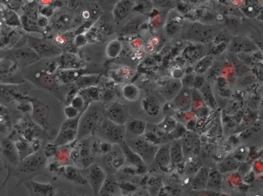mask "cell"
<instances>
[{
	"label": "cell",
	"mask_w": 263,
	"mask_h": 196,
	"mask_svg": "<svg viewBox=\"0 0 263 196\" xmlns=\"http://www.w3.org/2000/svg\"><path fill=\"white\" fill-rule=\"evenodd\" d=\"M230 59L234 71L238 76H242L250 71V68L239 57L231 55Z\"/></svg>",
	"instance_id": "obj_41"
},
{
	"label": "cell",
	"mask_w": 263,
	"mask_h": 196,
	"mask_svg": "<svg viewBox=\"0 0 263 196\" xmlns=\"http://www.w3.org/2000/svg\"><path fill=\"white\" fill-rule=\"evenodd\" d=\"M131 0H119L113 9V17L116 21L124 20L129 15L133 8Z\"/></svg>",
	"instance_id": "obj_28"
},
{
	"label": "cell",
	"mask_w": 263,
	"mask_h": 196,
	"mask_svg": "<svg viewBox=\"0 0 263 196\" xmlns=\"http://www.w3.org/2000/svg\"><path fill=\"white\" fill-rule=\"evenodd\" d=\"M78 93L83 97L87 106L94 102L100 101L101 90L97 86L80 90Z\"/></svg>",
	"instance_id": "obj_36"
},
{
	"label": "cell",
	"mask_w": 263,
	"mask_h": 196,
	"mask_svg": "<svg viewBox=\"0 0 263 196\" xmlns=\"http://www.w3.org/2000/svg\"><path fill=\"white\" fill-rule=\"evenodd\" d=\"M121 43L118 40L111 41L106 48L107 56L111 58L116 57L121 50Z\"/></svg>",
	"instance_id": "obj_47"
},
{
	"label": "cell",
	"mask_w": 263,
	"mask_h": 196,
	"mask_svg": "<svg viewBox=\"0 0 263 196\" xmlns=\"http://www.w3.org/2000/svg\"><path fill=\"white\" fill-rule=\"evenodd\" d=\"M122 193L120 183L116 175L108 173L99 191V195H119Z\"/></svg>",
	"instance_id": "obj_19"
},
{
	"label": "cell",
	"mask_w": 263,
	"mask_h": 196,
	"mask_svg": "<svg viewBox=\"0 0 263 196\" xmlns=\"http://www.w3.org/2000/svg\"><path fill=\"white\" fill-rule=\"evenodd\" d=\"M82 112L71 105H67L64 108V113L67 119H74L78 117Z\"/></svg>",
	"instance_id": "obj_50"
},
{
	"label": "cell",
	"mask_w": 263,
	"mask_h": 196,
	"mask_svg": "<svg viewBox=\"0 0 263 196\" xmlns=\"http://www.w3.org/2000/svg\"><path fill=\"white\" fill-rule=\"evenodd\" d=\"M87 172V180L94 195H99V191L107 176L108 173L99 165L95 163L85 169Z\"/></svg>",
	"instance_id": "obj_12"
},
{
	"label": "cell",
	"mask_w": 263,
	"mask_h": 196,
	"mask_svg": "<svg viewBox=\"0 0 263 196\" xmlns=\"http://www.w3.org/2000/svg\"><path fill=\"white\" fill-rule=\"evenodd\" d=\"M126 139H134L144 136L147 130V124L144 120L129 118L125 124Z\"/></svg>",
	"instance_id": "obj_16"
},
{
	"label": "cell",
	"mask_w": 263,
	"mask_h": 196,
	"mask_svg": "<svg viewBox=\"0 0 263 196\" xmlns=\"http://www.w3.org/2000/svg\"><path fill=\"white\" fill-rule=\"evenodd\" d=\"M230 51L235 54L255 52L258 48L250 39L244 37H235L230 43Z\"/></svg>",
	"instance_id": "obj_17"
},
{
	"label": "cell",
	"mask_w": 263,
	"mask_h": 196,
	"mask_svg": "<svg viewBox=\"0 0 263 196\" xmlns=\"http://www.w3.org/2000/svg\"><path fill=\"white\" fill-rule=\"evenodd\" d=\"M77 147L80 155L77 164L81 166V169H86L95 162V155L92 152L90 145V138L78 141Z\"/></svg>",
	"instance_id": "obj_15"
},
{
	"label": "cell",
	"mask_w": 263,
	"mask_h": 196,
	"mask_svg": "<svg viewBox=\"0 0 263 196\" xmlns=\"http://www.w3.org/2000/svg\"><path fill=\"white\" fill-rule=\"evenodd\" d=\"M170 151L173 167H178L184 164L185 157L180 139L171 142Z\"/></svg>",
	"instance_id": "obj_31"
},
{
	"label": "cell",
	"mask_w": 263,
	"mask_h": 196,
	"mask_svg": "<svg viewBox=\"0 0 263 196\" xmlns=\"http://www.w3.org/2000/svg\"><path fill=\"white\" fill-rule=\"evenodd\" d=\"M195 75L188 74L183 76L180 80L182 87L191 89L194 88V84Z\"/></svg>",
	"instance_id": "obj_51"
},
{
	"label": "cell",
	"mask_w": 263,
	"mask_h": 196,
	"mask_svg": "<svg viewBox=\"0 0 263 196\" xmlns=\"http://www.w3.org/2000/svg\"><path fill=\"white\" fill-rule=\"evenodd\" d=\"M23 183L31 195L52 196L55 193V188L50 184L40 183L32 179Z\"/></svg>",
	"instance_id": "obj_18"
},
{
	"label": "cell",
	"mask_w": 263,
	"mask_h": 196,
	"mask_svg": "<svg viewBox=\"0 0 263 196\" xmlns=\"http://www.w3.org/2000/svg\"><path fill=\"white\" fill-rule=\"evenodd\" d=\"M170 143L161 145L155 155L154 162L163 170L172 166L170 151Z\"/></svg>",
	"instance_id": "obj_24"
},
{
	"label": "cell",
	"mask_w": 263,
	"mask_h": 196,
	"mask_svg": "<svg viewBox=\"0 0 263 196\" xmlns=\"http://www.w3.org/2000/svg\"><path fill=\"white\" fill-rule=\"evenodd\" d=\"M185 160L191 156L200 155L202 141L200 135L194 130L188 132L180 139Z\"/></svg>",
	"instance_id": "obj_10"
},
{
	"label": "cell",
	"mask_w": 263,
	"mask_h": 196,
	"mask_svg": "<svg viewBox=\"0 0 263 196\" xmlns=\"http://www.w3.org/2000/svg\"><path fill=\"white\" fill-rule=\"evenodd\" d=\"M106 105L101 101L94 102L88 106L80 119L77 140L94 137L98 128L106 118Z\"/></svg>",
	"instance_id": "obj_1"
},
{
	"label": "cell",
	"mask_w": 263,
	"mask_h": 196,
	"mask_svg": "<svg viewBox=\"0 0 263 196\" xmlns=\"http://www.w3.org/2000/svg\"><path fill=\"white\" fill-rule=\"evenodd\" d=\"M199 91L207 106L212 110H216L218 107L217 102L211 85L206 82Z\"/></svg>",
	"instance_id": "obj_37"
},
{
	"label": "cell",
	"mask_w": 263,
	"mask_h": 196,
	"mask_svg": "<svg viewBox=\"0 0 263 196\" xmlns=\"http://www.w3.org/2000/svg\"><path fill=\"white\" fill-rule=\"evenodd\" d=\"M23 84H1L0 99L2 105H9L16 101H27L28 98L27 91L22 87Z\"/></svg>",
	"instance_id": "obj_9"
},
{
	"label": "cell",
	"mask_w": 263,
	"mask_h": 196,
	"mask_svg": "<svg viewBox=\"0 0 263 196\" xmlns=\"http://www.w3.org/2000/svg\"><path fill=\"white\" fill-rule=\"evenodd\" d=\"M213 63V57L205 56L195 63L194 71L197 75H203L209 70Z\"/></svg>",
	"instance_id": "obj_39"
},
{
	"label": "cell",
	"mask_w": 263,
	"mask_h": 196,
	"mask_svg": "<svg viewBox=\"0 0 263 196\" xmlns=\"http://www.w3.org/2000/svg\"><path fill=\"white\" fill-rule=\"evenodd\" d=\"M124 125H120L106 117L98 128L94 136L101 140L112 145H119L125 140Z\"/></svg>",
	"instance_id": "obj_3"
},
{
	"label": "cell",
	"mask_w": 263,
	"mask_h": 196,
	"mask_svg": "<svg viewBox=\"0 0 263 196\" xmlns=\"http://www.w3.org/2000/svg\"><path fill=\"white\" fill-rule=\"evenodd\" d=\"M70 105L76 108L81 112L84 111L88 107L86 105L83 97L78 93L72 100Z\"/></svg>",
	"instance_id": "obj_49"
},
{
	"label": "cell",
	"mask_w": 263,
	"mask_h": 196,
	"mask_svg": "<svg viewBox=\"0 0 263 196\" xmlns=\"http://www.w3.org/2000/svg\"><path fill=\"white\" fill-rule=\"evenodd\" d=\"M177 120L171 116H167L158 124L159 127L167 134L169 135L173 132L177 124Z\"/></svg>",
	"instance_id": "obj_42"
},
{
	"label": "cell",
	"mask_w": 263,
	"mask_h": 196,
	"mask_svg": "<svg viewBox=\"0 0 263 196\" xmlns=\"http://www.w3.org/2000/svg\"><path fill=\"white\" fill-rule=\"evenodd\" d=\"M56 174L80 185H87L88 182L80 169L72 164L60 165Z\"/></svg>",
	"instance_id": "obj_13"
},
{
	"label": "cell",
	"mask_w": 263,
	"mask_h": 196,
	"mask_svg": "<svg viewBox=\"0 0 263 196\" xmlns=\"http://www.w3.org/2000/svg\"><path fill=\"white\" fill-rule=\"evenodd\" d=\"M67 1L70 8H71V9H73L75 8L77 3V0H67Z\"/></svg>",
	"instance_id": "obj_61"
},
{
	"label": "cell",
	"mask_w": 263,
	"mask_h": 196,
	"mask_svg": "<svg viewBox=\"0 0 263 196\" xmlns=\"http://www.w3.org/2000/svg\"><path fill=\"white\" fill-rule=\"evenodd\" d=\"M1 152L6 167L11 174L12 168L16 169L20 162V157L16 144L11 139L4 138L2 140Z\"/></svg>",
	"instance_id": "obj_11"
},
{
	"label": "cell",
	"mask_w": 263,
	"mask_h": 196,
	"mask_svg": "<svg viewBox=\"0 0 263 196\" xmlns=\"http://www.w3.org/2000/svg\"><path fill=\"white\" fill-rule=\"evenodd\" d=\"M28 100L32 105V119L41 127L47 129L51 118L49 107L37 99L28 97Z\"/></svg>",
	"instance_id": "obj_8"
},
{
	"label": "cell",
	"mask_w": 263,
	"mask_h": 196,
	"mask_svg": "<svg viewBox=\"0 0 263 196\" xmlns=\"http://www.w3.org/2000/svg\"><path fill=\"white\" fill-rule=\"evenodd\" d=\"M238 139L242 145L252 147L263 142V121L257 119L240 133Z\"/></svg>",
	"instance_id": "obj_5"
},
{
	"label": "cell",
	"mask_w": 263,
	"mask_h": 196,
	"mask_svg": "<svg viewBox=\"0 0 263 196\" xmlns=\"http://www.w3.org/2000/svg\"><path fill=\"white\" fill-rule=\"evenodd\" d=\"M91 16V13L88 10H85L82 12V18L85 20L90 19Z\"/></svg>",
	"instance_id": "obj_60"
},
{
	"label": "cell",
	"mask_w": 263,
	"mask_h": 196,
	"mask_svg": "<svg viewBox=\"0 0 263 196\" xmlns=\"http://www.w3.org/2000/svg\"><path fill=\"white\" fill-rule=\"evenodd\" d=\"M171 102L177 110L183 112L191 111L192 89L182 87Z\"/></svg>",
	"instance_id": "obj_20"
},
{
	"label": "cell",
	"mask_w": 263,
	"mask_h": 196,
	"mask_svg": "<svg viewBox=\"0 0 263 196\" xmlns=\"http://www.w3.org/2000/svg\"><path fill=\"white\" fill-rule=\"evenodd\" d=\"M183 172L188 177L192 178L204 166V161L200 155H193L187 158L183 164Z\"/></svg>",
	"instance_id": "obj_32"
},
{
	"label": "cell",
	"mask_w": 263,
	"mask_h": 196,
	"mask_svg": "<svg viewBox=\"0 0 263 196\" xmlns=\"http://www.w3.org/2000/svg\"><path fill=\"white\" fill-rule=\"evenodd\" d=\"M62 148V149L58 148V150L56 155H55V158L56 162H57L60 165H67L72 164L70 160V149L68 150V148ZM73 165V164H72Z\"/></svg>",
	"instance_id": "obj_44"
},
{
	"label": "cell",
	"mask_w": 263,
	"mask_h": 196,
	"mask_svg": "<svg viewBox=\"0 0 263 196\" xmlns=\"http://www.w3.org/2000/svg\"><path fill=\"white\" fill-rule=\"evenodd\" d=\"M258 119L263 121V100L260 103L257 111Z\"/></svg>",
	"instance_id": "obj_59"
},
{
	"label": "cell",
	"mask_w": 263,
	"mask_h": 196,
	"mask_svg": "<svg viewBox=\"0 0 263 196\" xmlns=\"http://www.w3.org/2000/svg\"><path fill=\"white\" fill-rule=\"evenodd\" d=\"M122 94L125 100L130 102H134L139 99L140 91L136 85L128 84L123 87Z\"/></svg>",
	"instance_id": "obj_40"
},
{
	"label": "cell",
	"mask_w": 263,
	"mask_h": 196,
	"mask_svg": "<svg viewBox=\"0 0 263 196\" xmlns=\"http://www.w3.org/2000/svg\"><path fill=\"white\" fill-rule=\"evenodd\" d=\"M240 166L241 162L238 158L232 155H229L217 161L216 168L224 175L235 172Z\"/></svg>",
	"instance_id": "obj_21"
},
{
	"label": "cell",
	"mask_w": 263,
	"mask_h": 196,
	"mask_svg": "<svg viewBox=\"0 0 263 196\" xmlns=\"http://www.w3.org/2000/svg\"><path fill=\"white\" fill-rule=\"evenodd\" d=\"M78 132L69 128H60L59 132L53 143L60 147L71 144L77 140Z\"/></svg>",
	"instance_id": "obj_30"
},
{
	"label": "cell",
	"mask_w": 263,
	"mask_h": 196,
	"mask_svg": "<svg viewBox=\"0 0 263 196\" xmlns=\"http://www.w3.org/2000/svg\"><path fill=\"white\" fill-rule=\"evenodd\" d=\"M72 21V16L68 13H62L54 22V26L57 29H63L68 26Z\"/></svg>",
	"instance_id": "obj_46"
},
{
	"label": "cell",
	"mask_w": 263,
	"mask_h": 196,
	"mask_svg": "<svg viewBox=\"0 0 263 196\" xmlns=\"http://www.w3.org/2000/svg\"><path fill=\"white\" fill-rule=\"evenodd\" d=\"M206 82V81L202 75H195L193 89L199 90Z\"/></svg>",
	"instance_id": "obj_56"
},
{
	"label": "cell",
	"mask_w": 263,
	"mask_h": 196,
	"mask_svg": "<svg viewBox=\"0 0 263 196\" xmlns=\"http://www.w3.org/2000/svg\"><path fill=\"white\" fill-rule=\"evenodd\" d=\"M22 27L24 30L29 32L40 33L42 28L38 25L37 21L30 18L28 16L23 15L20 16Z\"/></svg>",
	"instance_id": "obj_43"
},
{
	"label": "cell",
	"mask_w": 263,
	"mask_h": 196,
	"mask_svg": "<svg viewBox=\"0 0 263 196\" xmlns=\"http://www.w3.org/2000/svg\"><path fill=\"white\" fill-rule=\"evenodd\" d=\"M119 146L122 151L125 159V164L136 168L146 167L142 158L129 147L125 141L120 144Z\"/></svg>",
	"instance_id": "obj_23"
},
{
	"label": "cell",
	"mask_w": 263,
	"mask_h": 196,
	"mask_svg": "<svg viewBox=\"0 0 263 196\" xmlns=\"http://www.w3.org/2000/svg\"><path fill=\"white\" fill-rule=\"evenodd\" d=\"M170 74L173 79L181 80L183 77L181 68L178 65H174L170 69Z\"/></svg>",
	"instance_id": "obj_53"
},
{
	"label": "cell",
	"mask_w": 263,
	"mask_h": 196,
	"mask_svg": "<svg viewBox=\"0 0 263 196\" xmlns=\"http://www.w3.org/2000/svg\"><path fill=\"white\" fill-rule=\"evenodd\" d=\"M61 69L64 70H79L81 62L78 58L74 54L65 53L62 56L60 60Z\"/></svg>",
	"instance_id": "obj_35"
},
{
	"label": "cell",
	"mask_w": 263,
	"mask_h": 196,
	"mask_svg": "<svg viewBox=\"0 0 263 196\" xmlns=\"http://www.w3.org/2000/svg\"><path fill=\"white\" fill-rule=\"evenodd\" d=\"M99 79V77L97 75H82L74 82V85L79 90L97 86Z\"/></svg>",
	"instance_id": "obj_38"
},
{
	"label": "cell",
	"mask_w": 263,
	"mask_h": 196,
	"mask_svg": "<svg viewBox=\"0 0 263 196\" xmlns=\"http://www.w3.org/2000/svg\"><path fill=\"white\" fill-rule=\"evenodd\" d=\"M58 147L54 143L47 144L45 148L44 154L46 158L55 157L58 150Z\"/></svg>",
	"instance_id": "obj_52"
},
{
	"label": "cell",
	"mask_w": 263,
	"mask_h": 196,
	"mask_svg": "<svg viewBox=\"0 0 263 196\" xmlns=\"http://www.w3.org/2000/svg\"><path fill=\"white\" fill-rule=\"evenodd\" d=\"M224 183L223 175L215 167L210 170L206 190L216 193H220Z\"/></svg>",
	"instance_id": "obj_27"
},
{
	"label": "cell",
	"mask_w": 263,
	"mask_h": 196,
	"mask_svg": "<svg viewBox=\"0 0 263 196\" xmlns=\"http://www.w3.org/2000/svg\"><path fill=\"white\" fill-rule=\"evenodd\" d=\"M182 88L180 80L171 79L168 81L162 89V93L166 100L171 102Z\"/></svg>",
	"instance_id": "obj_34"
},
{
	"label": "cell",
	"mask_w": 263,
	"mask_h": 196,
	"mask_svg": "<svg viewBox=\"0 0 263 196\" xmlns=\"http://www.w3.org/2000/svg\"><path fill=\"white\" fill-rule=\"evenodd\" d=\"M138 3L147 12L150 11L153 5L152 0H138Z\"/></svg>",
	"instance_id": "obj_57"
},
{
	"label": "cell",
	"mask_w": 263,
	"mask_h": 196,
	"mask_svg": "<svg viewBox=\"0 0 263 196\" xmlns=\"http://www.w3.org/2000/svg\"><path fill=\"white\" fill-rule=\"evenodd\" d=\"M2 6L17 13L24 4L23 0H0Z\"/></svg>",
	"instance_id": "obj_48"
},
{
	"label": "cell",
	"mask_w": 263,
	"mask_h": 196,
	"mask_svg": "<svg viewBox=\"0 0 263 196\" xmlns=\"http://www.w3.org/2000/svg\"><path fill=\"white\" fill-rule=\"evenodd\" d=\"M27 42L29 46L34 50L41 58H50L61 55L62 53L59 46L44 39L29 36Z\"/></svg>",
	"instance_id": "obj_6"
},
{
	"label": "cell",
	"mask_w": 263,
	"mask_h": 196,
	"mask_svg": "<svg viewBox=\"0 0 263 196\" xmlns=\"http://www.w3.org/2000/svg\"><path fill=\"white\" fill-rule=\"evenodd\" d=\"M211 168L204 166L191 178V184L192 188L197 191L206 190Z\"/></svg>",
	"instance_id": "obj_22"
},
{
	"label": "cell",
	"mask_w": 263,
	"mask_h": 196,
	"mask_svg": "<svg viewBox=\"0 0 263 196\" xmlns=\"http://www.w3.org/2000/svg\"><path fill=\"white\" fill-rule=\"evenodd\" d=\"M205 47L200 44L189 45L182 53L183 57L189 62L195 63L205 55Z\"/></svg>",
	"instance_id": "obj_25"
},
{
	"label": "cell",
	"mask_w": 263,
	"mask_h": 196,
	"mask_svg": "<svg viewBox=\"0 0 263 196\" xmlns=\"http://www.w3.org/2000/svg\"><path fill=\"white\" fill-rule=\"evenodd\" d=\"M24 3L31 4L35 2V0H23Z\"/></svg>",
	"instance_id": "obj_62"
},
{
	"label": "cell",
	"mask_w": 263,
	"mask_h": 196,
	"mask_svg": "<svg viewBox=\"0 0 263 196\" xmlns=\"http://www.w3.org/2000/svg\"><path fill=\"white\" fill-rule=\"evenodd\" d=\"M17 62H22L28 64L39 61L41 57L30 47L17 48L15 51Z\"/></svg>",
	"instance_id": "obj_26"
},
{
	"label": "cell",
	"mask_w": 263,
	"mask_h": 196,
	"mask_svg": "<svg viewBox=\"0 0 263 196\" xmlns=\"http://www.w3.org/2000/svg\"><path fill=\"white\" fill-rule=\"evenodd\" d=\"M38 25L41 28L45 27L48 25V20L45 16H41L37 19Z\"/></svg>",
	"instance_id": "obj_58"
},
{
	"label": "cell",
	"mask_w": 263,
	"mask_h": 196,
	"mask_svg": "<svg viewBox=\"0 0 263 196\" xmlns=\"http://www.w3.org/2000/svg\"><path fill=\"white\" fill-rule=\"evenodd\" d=\"M208 108L199 90L192 89L191 111L194 113L197 117H204V115H205L204 111H206V109Z\"/></svg>",
	"instance_id": "obj_29"
},
{
	"label": "cell",
	"mask_w": 263,
	"mask_h": 196,
	"mask_svg": "<svg viewBox=\"0 0 263 196\" xmlns=\"http://www.w3.org/2000/svg\"><path fill=\"white\" fill-rule=\"evenodd\" d=\"M106 117L115 123L125 125L129 118L127 107L124 104L116 102L106 108Z\"/></svg>",
	"instance_id": "obj_14"
},
{
	"label": "cell",
	"mask_w": 263,
	"mask_h": 196,
	"mask_svg": "<svg viewBox=\"0 0 263 196\" xmlns=\"http://www.w3.org/2000/svg\"><path fill=\"white\" fill-rule=\"evenodd\" d=\"M146 112L150 116L157 115L160 110L161 106L158 101L154 97L148 98L144 103Z\"/></svg>",
	"instance_id": "obj_45"
},
{
	"label": "cell",
	"mask_w": 263,
	"mask_h": 196,
	"mask_svg": "<svg viewBox=\"0 0 263 196\" xmlns=\"http://www.w3.org/2000/svg\"><path fill=\"white\" fill-rule=\"evenodd\" d=\"M125 141L147 165H151L154 162L155 155L161 145L149 140L145 135L136 139H126Z\"/></svg>",
	"instance_id": "obj_4"
},
{
	"label": "cell",
	"mask_w": 263,
	"mask_h": 196,
	"mask_svg": "<svg viewBox=\"0 0 263 196\" xmlns=\"http://www.w3.org/2000/svg\"><path fill=\"white\" fill-rule=\"evenodd\" d=\"M114 96V92L111 90H101L100 101L103 102L105 105L106 103L111 101Z\"/></svg>",
	"instance_id": "obj_54"
},
{
	"label": "cell",
	"mask_w": 263,
	"mask_h": 196,
	"mask_svg": "<svg viewBox=\"0 0 263 196\" xmlns=\"http://www.w3.org/2000/svg\"><path fill=\"white\" fill-rule=\"evenodd\" d=\"M2 15L6 25L12 28L22 26L21 18L17 13L2 5Z\"/></svg>",
	"instance_id": "obj_33"
},
{
	"label": "cell",
	"mask_w": 263,
	"mask_h": 196,
	"mask_svg": "<svg viewBox=\"0 0 263 196\" xmlns=\"http://www.w3.org/2000/svg\"><path fill=\"white\" fill-rule=\"evenodd\" d=\"M102 156L101 167L108 174H116L125 164L124 155L119 145H114L112 150Z\"/></svg>",
	"instance_id": "obj_7"
},
{
	"label": "cell",
	"mask_w": 263,
	"mask_h": 196,
	"mask_svg": "<svg viewBox=\"0 0 263 196\" xmlns=\"http://www.w3.org/2000/svg\"><path fill=\"white\" fill-rule=\"evenodd\" d=\"M39 151L29 155L22 160L16 168V172L21 182L31 180L32 177L42 172L45 168L46 159L44 152Z\"/></svg>",
	"instance_id": "obj_2"
},
{
	"label": "cell",
	"mask_w": 263,
	"mask_h": 196,
	"mask_svg": "<svg viewBox=\"0 0 263 196\" xmlns=\"http://www.w3.org/2000/svg\"><path fill=\"white\" fill-rule=\"evenodd\" d=\"M74 41L76 47H81L85 46L88 41L86 35L80 34L74 38Z\"/></svg>",
	"instance_id": "obj_55"
}]
</instances>
